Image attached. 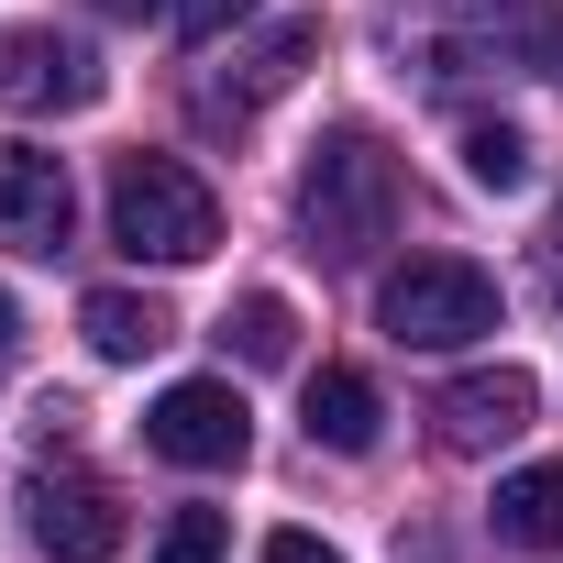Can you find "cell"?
I'll list each match as a JSON object with an SVG mask.
<instances>
[{"label":"cell","mask_w":563,"mask_h":563,"mask_svg":"<svg viewBox=\"0 0 563 563\" xmlns=\"http://www.w3.org/2000/svg\"><path fill=\"white\" fill-rule=\"evenodd\" d=\"M398 221V155L365 133V122H332L299 166V232L321 265H365Z\"/></svg>","instance_id":"cell-1"},{"label":"cell","mask_w":563,"mask_h":563,"mask_svg":"<svg viewBox=\"0 0 563 563\" xmlns=\"http://www.w3.org/2000/svg\"><path fill=\"white\" fill-rule=\"evenodd\" d=\"M111 243H122L133 265H199V254L221 243L210 177L177 166V155H122V166H111Z\"/></svg>","instance_id":"cell-2"},{"label":"cell","mask_w":563,"mask_h":563,"mask_svg":"<svg viewBox=\"0 0 563 563\" xmlns=\"http://www.w3.org/2000/svg\"><path fill=\"white\" fill-rule=\"evenodd\" d=\"M376 332L398 354H464L497 332V276L464 254H409L387 288H376Z\"/></svg>","instance_id":"cell-3"},{"label":"cell","mask_w":563,"mask_h":563,"mask_svg":"<svg viewBox=\"0 0 563 563\" xmlns=\"http://www.w3.org/2000/svg\"><path fill=\"white\" fill-rule=\"evenodd\" d=\"M243 442H254V409H243L232 376H177V387L144 409V453H166V464H188V475L243 464Z\"/></svg>","instance_id":"cell-4"},{"label":"cell","mask_w":563,"mask_h":563,"mask_svg":"<svg viewBox=\"0 0 563 563\" xmlns=\"http://www.w3.org/2000/svg\"><path fill=\"white\" fill-rule=\"evenodd\" d=\"M310 67H321V12H288V23H265L254 45H232V56L199 78V122H254L265 100H288Z\"/></svg>","instance_id":"cell-5"},{"label":"cell","mask_w":563,"mask_h":563,"mask_svg":"<svg viewBox=\"0 0 563 563\" xmlns=\"http://www.w3.org/2000/svg\"><path fill=\"white\" fill-rule=\"evenodd\" d=\"M111 78L78 34L56 23H23V34H0V111H89Z\"/></svg>","instance_id":"cell-6"},{"label":"cell","mask_w":563,"mask_h":563,"mask_svg":"<svg viewBox=\"0 0 563 563\" xmlns=\"http://www.w3.org/2000/svg\"><path fill=\"white\" fill-rule=\"evenodd\" d=\"M67 232H78L67 155H45V144H0V243H12V254H67Z\"/></svg>","instance_id":"cell-7"},{"label":"cell","mask_w":563,"mask_h":563,"mask_svg":"<svg viewBox=\"0 0 563 563\" xmlns=\"http://www.w3.org/2000/svg\"><path fill=\"white\" fill-rule=\"evenodd\" d=\"M530 409H541V387L519 365H475V376H453L431 398V431H442V453H497V442L530 431Z\"/></svg>","instance_id":"cell-8"},{"label":"cell","mask_w":563,"mask_h":563,"mask_svg":"<svg viewBox=\"0 0 563 563\" xmlns=\"http://www.w3.org/2000/svg\"><path fill=\"white\" fill-rule=\"evenodd\" d=\"M122 497L100 486V475H34V541L56 552V563H111L122 552Z\"/></svg>","instance_id":"cell-9"},{"label":"cell","mask_w":563,"mask_h":563,"mask_svg":"<svg viewBox=\"0 0 563 563\" xmlns=\"http://www.w3.org/2000/svg\"><path fill=\"white\" fill-rule=\"evenodd\" d=\"M299 420H310V442H321V453H376V431H387V398H376V376H354V365H321V376H310V398H299Z\"/></svg>","instance_id":"cell-10"},{"label":"cell","mask_w":563,"mask_h":563,"mask_svg":"<svg viewBox=\"0 0 563 563\" xmlns=\"http://www.w3.org/2000/svg\"><path fill=\"white\" fill-rule=\"evenodd\" d=\"M78 332H89V354H100V365H144L177 321H166L155 299H133V288H89V299H78Z\"/></svg>","instance_id":"cell-11"},{"label":"cell","mask_w":563,"mask_h":563,"mask_svg":"<svg viewBox=\"0 0 563 563\" xmlns=\"http://www.w3.org/2000/svg\"><path fill=\"white\" fill-rule=\"evenodd\" d=\"M486 519H497L508 552H563V464H519Z\"/></svg>","instance_id":"cell-12"},{"label":"cell","mask_w":563,"mask_h":563,"mask_svg":"<svg viewBox=\"0 0 563 563\" xmlns=\"http://www.w3.org/2000/svg\"><path fill=\"white\" fill-rule=\"evenodd\" d=\"M221 343H232L243 365H288V354H299V310L276 299V288H254V299H232V321H221Z\"/></svg>","instance_id":"cell-13"},{"label":"cell","mask_w":563,"mask_h":563,"mask_svg":"<svg viewBox=\"0 0 563 563\" xmlns=\"http://www.w3.org/2000/svg\"><path fill=\"white\" fill-rule=\"evenodd\" d=\"M464 177H475V188H497V199H508V188H530V133L475 122V133H464Z\"/></svg>","instance_id":"cell-14"},{"label":"cell","mask_w":563,"mask_h":563,"mask_svg":"<svg viewBox=\"0 0 563 563\" xmlns=\"http://www.w3.org/2000/svg\"><path fill=\"white\" fill-rule=\"evenodd\" d=\"M221 552H232V519L221 508H177L155 530V563H221Z\"/></svg>","instance_id":"cell-15"},{"label":"cell","mask_w":563,"mask_h":563,"mask_svg":"<svg viewBox=\"0 0 563 563\" xmlns=\"http://www.w3.org/2000/svg\"><path fill=\"white\" fill-rule=\"evenodd\" d=\"M243 12H265V0H166V23H177L188 45H221V34H232Z\"/></svg>","instance_id":"cell-16"},{"label":"cell","mask_w":563,"mask_h":563,"mask_svg":"<svg viewBox=\"0 0 563 563\" xmlns=\"http://www.w3.org/2000/svg\"><path fill=\"white\" fill-rule=\"evenodd\" d=\"M254 563H343V552H332V541H321V530H276V541H265V552H254Z\"/></svg>","instance_id":"cell-17"},{"label":"cell","mask_w":563,"mask_h":563,"mask_svg":"<svg viewBox=\"0 0 563 563\" xmlns=\"http://www.w3.org/2000/svg\"><path fill=\"white\" fill-rule=\"evenodd\" d=\"M100 12H111V23H144V12H166V0H100Z\"/></svg>","instance_id":"cell-18"},{"label":"cell","mask_w":563,"mask_h":563,"mask_svg":"<svg viewBox=\"0 0 563 563\" xmlns=\"http://www.w3.org/2000/svg\"><path fill=\"white\" fill-rule=\"evenodd\" d=\"M0 343H12V299H0Z\"/></svg>","instance_id":"cell-19"}]
</instances>
